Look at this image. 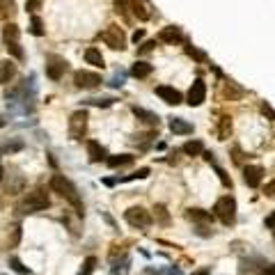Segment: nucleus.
<instances>
[{"label": "nucleus", "instance_id": "4c0bfd02", "mask_svg": "<svg viewBox=\"0 0 275 275\" xmlns=\"http://www.w3.org/2000/svg\"><path fill=\"white\" fill-rule=\"evenodd\" d=\"M261 113H264V115H268L270 119H275V110L270 108V106H268V103H266V101L261 103Z\"/></svg>", "mask_w": 275, "mask_h": 275}, {"label": "nucleus", "instance_id": "a19ab883", "mask_svg": "<svg viewBox=\"0 0 275 275\" xmlns=\"http://www.w3.org/2000/svg\"><path fill=\"white\" fill-rule=\"evenodd\" d=\"M261 273H264V275H275V264L264 266V268H261Z\"/></svg>", "mask_w": 275, "mask_h": 275}, {"label": "nucleus", "instance_id": "e433bc0d", "mask_svg": "<svg viewBox=\"0 0 275 275\" xmlns=\"http://www.w3.org/2000/svg\"><path fill=\"white\" fill-rule=\"evenodd\" d=\"M26 7H28V10H30V12H37L39 7H42V0H28V3H26Z\"/></svg>", "mask_w": 275, "mask_h": 275}, {"label": "nucleus", "instance_id": "20e7f679", "mask_svg": "<svg viewBox=\"0 0 275 275\" xmlns=\"http://www.w3.org/2000/svg\"><path fill=\"white\" fill-rule=\"evenodd\" d=\"M101 42L108 44L113 51H124L126 49V35L124 30L117 26V23H113V26H108L106 30L101 33Z\"/></svg>", "mask_w": 275, "mask_h": 275}, {"label": "nucleus", "instance_id": "7ed1b4c3", "mask_svg": "<svg viewBox=\"0 0 275 275\" xmlns=\"http://www.w3.org/2000/svg\"><path fill=\"white\" fill-rule=\"evenodd\" d=\"M213 211H216V216L220 218L225 225H234V220H236V200H234L232 195H225V197H220V200L216 202Z\"/></svg>", "mask_w": 275, "mask_h": 275}, {"label": "nucleus", "instance_id": "9d476101", "mask_svg": "<svg viewBox=\"0 0 275 275\" xmlns=\"http://www.w3.org/2000/svg\"><path fill=\"white\" fill-rule=\"evenodd\" d=\"M156 94L165 103H170V106H179V103H181V94H179L174 87H170V85H158L156 87Z\"/></svg>", "mask_w": 275, "mask_h": 275}, {"label": "nucleus", "instance_id": "b1692460", "mask_svg": "<svg viewBox=\"0 0 275 275\" xmlns=\"http://www.w3.org/2000/svg\"><path fill=\"white\" fill-rule=\"evenodd\" d=\"M131 74H133L135 78H147V76L151 74V65L149 62H135V65L131 67Z\"/></svg>", "mask_w": 275, "mask_h": 275}, {"label": "nucleus", "instance_id": "6e6552de", "mask_svg": "<svg viewBox=\"0 0 275 275\" xmlns=\"http://www.w3.org/2000/svg\"><path fill=\"white\" fill-rule=\"evenodd\" d=\"M74 83L76 87H81V90H92V87H99L101 85V76L97 71H76L74 74Z\"/></svg>", "mask_w": 275, "mask_h": 275}, {"label": "nucleus", "instance_id": "58836bf2", "mask_svg": "<svg viewBox=\"0 0 275 275\" xmlns=\"http://www.w3.org/2000/svg\"><path fill=\"white\" fill-rule=\"evenodd\" d=\"M154 46H156V42H147V44H142V49H140V51H142V53H149V51L154 49Z\"/></svg>", "mask_w": 275, "mask_h": 275}, {"label": "nucleus", "instance_id": "a211bd4d", "mask_svg": "<svg viewBox=\"0 0 275 275\" xmlns=\"http://www.w3.org/2000/svg\"><path fill=\"white\" fill-rule=\"evenodd\" d=\"M186 218L193 222H211V213L209 211H202V209H188L186 211Z\"/></svg>", "mask_w": 275, "mask_h": 275}, {"label": "nucleus", "instance_id": "dca6fc26", "mask_svg": "<svg viewBox=\"0 0 275 275\" xmlns=\"http://www.w3.org/2000/svg\"><path fill=\"white\" fill-rule=\"evenodd\" d=\"M87 154H90V161H94V163L106 158V149H103L101 142H97V140H87Z\"/></svg>", "mask_w": 275, "mask_h": 275}, {"label": "nucleus", "instance_id": "37998d69", "mask_svg": "<svg viewBox=\"0 0 275 275\" xmlns=\"http://www.w3.org/2000/svg\"><path fill=\"white\" fill-rule=\"evenodd\" d=\"M211 273V268H200V270H195L193 275H209Z\"/></svg>", "mask_w": 275, "mask_h": 275}, {"label": "nucleus", "instance_id": "c9c22d12", "mask_svg": "<svg viewBox=\"0 0 275 275\" xmlns=\"http://www.w3.org/2000/svg\"><path fill=\"white\" fill-rule=\"evenodd\" d=\"M264 195H266V197H275V179H273V181H270V183H266Z\"/></svg>", "mask_w": 275, "mask_h": 275}, {"label": "nucleus", "instance_id": "f8f14e48", "mask_svg": "<svg viewBox=\"0 0 275 275\" xmlns=\"http://www.w3.org/2000/svg\"><path fill=\"white\" fill-rule=\"evenodd\" d=\"M261 177H264V170L259 165H248L243 170V179H245V183H248L250 188H257L259 183H261Z\"/></svg>", "mask_w": 275, "mask_h": 275}, {"label": "nucleus", "instance_id": "ddd939ff", "mask_svg": "<svg viewBox=\"0 0 275 275\" xmlns=\"http://www.w3.org/2000/svg\"><path fill=\"white\" fill-rule=\"evenodd\" d=\"M17 76V65L12 60H0V85H7Z\"/></svg>", "mask_w": 275, "mask_h": 275}, {"label": "nucleus", "instance_id": "c03bdc74", "mask_svg": "<svg viewBox=\"0 0 275 275\" xmlns=\"http://www.w3.org/2000/svg\"><path fill=\"white\" fill-rule=\"evenodd\" d=\"M3 174L5 172H3V161H0V179H3Z\"/></svg>", "mask_w": 275, "mask_h": 275}, {"label": "nucleus", "instance_id": "bb28decb", "mask_svg": "<svg viewBox=\"0 0 275 275\" xmlns=\"http://www.w3.org/2000/svg\"><path fill=\"white\" fill-rule=\"evenodd\" d=\"M7 53H10L14 60H19V62H23V60H26V53H23V49H21V44H19V42L7 44Z\"/></svg>", "mask_w": 275, "mask_h": 275}, {"label": "nucleus", "instance_id": "39448f33", "mask_svg": "<svg viewBox=\"0 0 275 275\" xmlns=\"http://www.w3.org/2000/svg\"><path fill=\"white\" fill-rule=\"evenodd\" d=\"M124 220L129 222L131 227H138V229H145V227L151 225V213L142 206H131V209L124 211Z\"/></svg>", "mask_w": 275, "mask_h": 275}, {"label": "nucleus", "instance_id": "a878e982", "mask_svg": "<svg viewBox=\"0 0 275 275\" xmlns=\"http://www.w3.org/2000/svg\"><path fill=\"white\" fill-rule=\"evenodd\" d=\"M129 163H133V156H131V154H119V156H110L108 158L110 167H122V165H129Z\"/></svg>", "mask_w": 275, "mask_h": 275}, {"label": "nucleus", "instance_id": "c756f323", "mask_svg": "<svg viewBox=\"0 0 275 275\" xmlns=\"http://www.w3.org/2000/svg\"><path fill=\"white\" fill-rule=\"evenodd\" d=\"M10 268L12 270H17V273H21V275H28L30 270H28V266H23L21 264V259H17V257H12L10 259Z\"/></svg>", "mask_w": 275, "mask_h": 275}, {"label": "nucleus", "instance_id": "473e14b6", "mask_svg": "<svg viewBox=\"0 0 275 275\" xmlns=\"http://www.w3.org/2000/svg\"><path fill=\"white\" fill-rule=\"evenodd\" d=\"M145 177H149V167H140L138 172H133V174H129V177H124L122 181H131V179H145Z\"/></svg>", "mask_w": 275, "mask_h": 275}, {"label": "nucleus", "instance_id": "0eeeda50", "mask_svg": "<svg viewBox=\"0 0 275 275\" xmlns=\"http://www.w3.org/2000/svg\"><path fill=\"white\" fill-rule=\"evenodd\" d=\"M67 71V60L60 58V55H49L46 58V76L51 81H60Z\"/></svg>", "mask_w": 275, "mask_h": 275}, {"label": "nucleus", "instance_id": "f704fd0d", "mask_svg": "<svg viewBox=\"0 0 275 275\" xmlns=\"http://www.w3.org/2000/svg\"><path fill=\"white\" fill-rule=\"evenodd\" d=\"M216 172H218V174H220V181H222V183H225L227 188H232V179L227 177V172H225V170H222V167H216Z\"/></svg>", "mask_w": 275, "mask_h": 275}, {"label": "nucleus", "instance_id": "7c9ffc66", "mask_svg": "<svg viewBox=\"0 0 275 275\" xmlns=\"http://www.w3.org/2000/svg\"><path fill=\"white\" fill-rule=\"evenodd\" d=\"M30 33L37 35V37H42V35H44V23H42V19H39V17H33V23H30Z\"/></svg>", "mask_w": 275, "mask_h": 275}, {"label": "nucleus", "instance_id": "9b49d317", "mask_svg": "<svg viewBox=\"0 0 275 275\" xmlns=\"http://www.w3.org/2000/svg\"><path fill=\"white\" fill-rule=\"evenodd\" d=\"M158 39H161L163 44H179V42H183L181 28H177V26H167V28H163L161 33H158Z\"/></svg>", "mask_w": 275, "mask_h": 275}, {"label": "nucleus", "instance_id": "393cba45", "mask_svg": "<svg viewBox=\"0 0 275 275\" xmlns=\"http://www.w3.org/2000/svg\"><path fill=\"white\" fill-rule=\"evenodd\" d=\"M133 113H135V117H142V122H145V124L158 126V115H154V113H147V110L138 108V106H135V108H133Z\"/></svg>", "mask_w": 275, "mask_h": 275}, {"label": "nucleus", "instance_id": "4be33fe9", "mask_svg": "<svg viewBox=\"0 0 275 275\" xmlns=\"http://www.w3.org/2000/svg\"><path fill=\"white\" fill-rule=\"evenodd\" d=\"M21 241V225H12L7 232V248H17Z\"/></svg>", "mask_w": 275, "mask_h": 275}, {"label": "nucleus", "instance_id": "79ce46f5", "mask_svg": "<svg viewBox=\"0 0 275 275\" xmlns=\"http://www.w3.org/2000/svg\"><path fill=\"white\" fill-rule=\"evenodd\" d=\"M142 37H145V30H135V35H133V42L138 44V42H140Z\"/></svg>", "mask_w": 275, "mask_h": 275}, {"label": "nucleus", "instance_id": "423d86ee", "mask_svg": "<svg viewBox=\"0 0 275 275\" xmlns=\"http://www.w3.org/2000/svg\"><path fill=\"white\" fill-rule=\"evenodd\" d=\"M87 131V113L85 110H76L69 117V138L74 140H81Z\"/></svg>", "mask_w": 275, "mask_h": 275}, {"label": "nucleus", "instance_id": "412c9836", "mask_svg": "<svg viewBox=\"0 0 275 275\" xmlns=\"http://www.w3.org/2000/svg\"><path fill=\"white\" fill-rule=\"evenodd\" d=\"M181 151L183 154H188V156H200L202 151H204V145H202L200 140H190L181 147Z\"/></svg>", "mask_w": 275, "mask_h": 275}, {"label": "nucleus", "instance_id": "ea45409f", "mask_svg": "<svg viewBox=\"0 0 275 275\" xmlns=\"http://www.w3.org/2000/svg\"><path fill=\"white\" fill-rule=\"evenodd\" d=\"M266 227H270V229H275V211L270 213L268 218H266Z\"/></svg>", "mask_w": 275, "mask_h": 275}, {"label": "nucleus", "instance_id": "5701e85b", "mask_svg": "<svg viewBox=\"0 0 275 275\" xmlns=\"http://www.w3.org/2000/svg\"><path fill=\"white\" fill-rule=\"evenodd\" d=\"M229 133H232V119L220 117V124H218V140H227Z\"/></svg>", "mask_w": 275, "mask_h": 275}, {"label": "nucleus", "instance_id": "2f4dec72", "mask_svg": "<svg viewBox=\"0 0 275 275\" xmlns=\"http://www.w3.org/2000/svg\"><path fill=\"white\" fill-rule=\"evenodd\" d=\"M186 53H188L190 58H195V60H197V62H204V60H206V55L202 53V51H197V49H195V46H186Z\"/></svg>", "mask_w": 275, "mask_h": 275}, {"label": "nucleus", "instance_id": "72a5a7b5", "mask_svg": "<svg viewBox=\"0 0 275 275\" xmlns=\"http://www.w3.org/2000/svg\"><path fill=\"white\" fill-rule=\"evenodd\" d=\"M115 7H117L119 14H126L131 7V0H115Z\"/></svg>", "mask_w": 275, "mask_h": 275}, {"label": "nucleus", "instance_id": "f257e3e1", "mask_svg": "<svg viewBox=\"0 0 275 275\" xmlns=\"http://www.w3.org/2000/svg\"><path fill=\"white\" fill-rule=\"evenodd\" d=\"M51 188H53L55 193L60 195V197H65V200L76 209V213H83V200H81V195H78L76 186H74V183H71L67 177H62V174H53V177H51Z\"/></svg>", "mask_w": 275, "mask_h": 275}, {"label": "nucleus", "instance_id": "f3484780", "mask_svg": "<svg viewBox=\"0 0 275 275\" xmlns=\"http://www.w3.org/2000/svg\"><path fill=\"white\" fill-rule=\"evenodd\" d=\"M85 62L92 67H101V69L106 67V60H103V55L99 49H87L85 51Z\"/></svg>", "mask_w": 275, "mask_h": 275}, {"label": "nucleus", "instance_id": "f03ea898", "mask_svg": "<svg viewBox=\"0 0 275 275\" xmlns=\"http://www.w3.org/2000/svg\"><path fill=\"white\" fill-rule=\"evenodd\" d=\"M51 206V197L44 188H35L23 197L21 211L23 213H37V211H46Z\"/></svg>", "mask_w": 275, "mask_h": 275}, {"label": "nucleus", "instance_id": "c85d7f7f", "mask_svg": "<svg viewBox=\"0 0 275 275\" xmlns=\"http://www.w3.org/2000/svg\"><path fill=\"white\" fill-rule=\"evenodd\" d=\"M156 220L161 222V225H170V213H167V209L163 204H156Z\"/></svg>", "mask_w": 275, "mask_h": 275}, {"label": "nucleus", "instance_id": "2eb2a0df", "mask_svg": "<svg viewBox=\"0 0 275 275\" xmlns=\"http://www.w3.org/2000/svg\"><path fill=\"white\" fill-rule=\"evenodd\" d=\"M17 3L14 0H0V21H10L17 17Z\"/></svg>", "mask_w": 275, "mask_h": 275}, {"label": "nucleus", "instance_id": "6ab92c4d", "mask_svg": "<svg viewBox=\"0 0 275 275\" xmlns=\"http://www.w3.org/2000/svg\"><path fill=\"white\" fill-rule=\"evenodd\" d=\"M19 35H21V30H19L17 23H7L5 30H3V37H5V44H14V42H19Z\"/></svg>", "mask_w": 275, "mask_h": 275}, {"label": "nucleus", "instance_id": "aec40b11", "mask_svg": "<svg viewBox=\"0 0 275 275\" xmlns=\"http://www.w3.org/2000/svg\"><path fill=\"white\" fill-rule=\"evenodd\" d=\"M131 7H133V14L138 17V21H147L149 19V10L142 0H131Z\"/></svg>", "mask_w": 275, "mask_h": 275}, {"label": "nucleus", "instance_id": "a18cd8bd", "mask_svg": "<svg viewBox=\"0 0 275 275\" xmlns=\"http://www.w3.org/2000/svg\"><path fill=\"white\" fill-rule=\"evenodd\" d=\"M0 126H5V119H3V117H0Z\"/></svg>", "mask_w": 275, "mask_h": 275}, {"label": "nucleus", "instance_id": "cd10ccee", "mask_svg": "<svg viewBox=\"0 0 275 275\" xmlns=\"http://www.w3.org/2000/svg\"><path fill=\"white\" fill-rule=\"evenodd\" d=\"M94 268H97V259H94V257H87L85 261H83V268L78 270L76 275H92V273H94Z\"/></svg>", "mask_w": 275, "mask_h": 275}, {"label": "nucleus", "instance_id": "1a4fd4ad", "mask_svg": "<svg viewBox=\"0 0 275 275\" xmlns=\"http://www.w3.org/2000/svg\"><path fill=\"white\" fill-rule=\"evenodd\" d=\"M206 99V85L202 78H197V81L190 85L188 90V106H193V108H197V106H202Z\"/></svg>", "mask_w": 275, "mask_h": 275}, {"label": "nucleus", "instance_id": "4468645a", "mask_svg": "<svg viewBox=\"0 0 275 275\" xmlns=\"http://www.w3.org/2000/svg\"><path fill=\"white\" fill-rule=\"evenodd\" d=\"M170 131L177 135H188V133H193V124H188V122L181 117H172L170 119Z\"/></svg>", "mask_w": 275, "mask_h": 275}]
</instances>
